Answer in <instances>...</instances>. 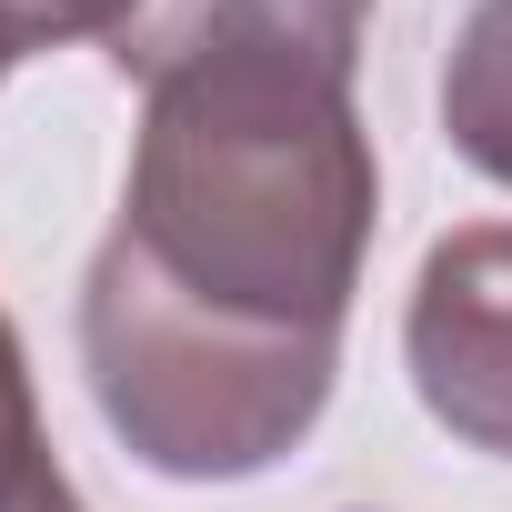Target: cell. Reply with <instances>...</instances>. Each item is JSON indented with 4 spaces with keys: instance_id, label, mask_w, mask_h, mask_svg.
<instances>
[{
    "instance_id": "277c9868",
    "label": "cell",
    "mask_w": 512,
    "mask_h": 512,
    "mask_svg": "<svg viewBox=\"0 0 512 512\" xmlns=\"http://www.w3.org/2000/svg\"><path fill=\"white\" fill-rule=\"evenodd\" d=\"M362 31H372V0H131V21L111 31V61L141 91L181 61H211V51H302L352 81Z\"/></svg>"
},
{
    "instance_id": "6da1fadb",
    "label": "cell",
    "mask_w": 512,
    "mask_h": 512,
    "mask_svg": "<svg viewBox=\"0 0 512 512\" xmlns=\"http://www.w3.org/2000/svg\"><path fill=\"white\" fill-rule=\"evenodd\" d=\"M372 221L382 161L342 71L302 51H211L141 91L121 241L181 302L342 342Z\"/></svg>"
},
{
    "instance_id": "8992f818",
    "label": "cell",
    "mask_w": 512,
    "mask_h": 512,
    "mask_svg": "<svg viewBox=\"0 0 512 512\" xmlns=\"http://www.w3.org/2000/svg\"><path fill=\"white\" fill-rule=\"evenodd\" d=\"M121 21H131V0H0V71L61 41H111Z\"/></svg>"
},
{
    "instance_id": "7a4b0ae2",
    "label": "cell",
    "mask_w": 512,
    "mask_h": 512,
    "mask_svg": "<svg viewBox=\"0 0 512 512\" xmlns=\"http://www.w3.org/2000/svg\"><path fill=\"white\" fill-rule=\"evenodd\" d=\"M81 372H91L101 422L151 472L241 482V472H272L322 422L342 342L201 312L111 231L81 272Z\"/></svg>"
},
{
    "instance_id": "3957f363",
    "label": "cell",
    "mask_w": 512,
    "mask_h": 512,
    "mask_svg": "<svg viewBox=\"0 0 512 512\" xmlns=\"http://www.w3.org/2000/svg\"><path fill=\"white\" fill-rule=\"evenodd\" d=\"M402 362L452 442L512 462V221H472L422 251L402 302Z\"/></svg>"
},
{
    "instance_id": "ba28073f",
    "label": "cell",
    "mask_w": 512,
    "mask_h": 512,
    "mask_svg": "<svg viewBox=\"0 0 512 512\" xmlns=\"http://www.w3.org/2000/svg\"><path fill=\"white\" fill-rule=\"evenodd\" d=\"M0 512H81V492H71V472H61V462H41L31 482L0 492Z\"/></svg>"
},
{
    "instance_id": "5b68a950",
    "label": "cell",
    "mask_w": 512,
    "mask_h": 512,
    "mask_svg": "<svg viewBox=\"0 0 512 512\" xmlns=\"http://www.w3.org/2000/svg\"><path fill=\"white\" fill-rule=\"evenodd\" d=\"M442 131L482 181L512 191V0H472V21L442 61Z\"/></svg>"
},
{
    "instance_id": "52a82bcc",
    "label": "cell",
    "mask_w": 512,
    "mask_h": 512,
    "mask_svg": "<svg viewBox=\"0 0 512 512\" xmlns=\"http://www.w3.org/2000/svg\"><path fill=\"white\" fill-rule=\"evenodd\" d=\"M41 462H51V442H41V392H31V352H21L11 312H0V492H11V482H31Z\"/></svg>"
}]
</instances>
